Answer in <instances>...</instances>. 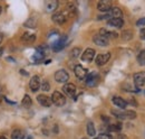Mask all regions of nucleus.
<instances>
[{
    "label": "nucleus",
    "mask_w": 145,
    "mask_h": 139,
    "mask_svg": "<svg viewBox=\"0 0 145 139\" xmlns=\"http://www.w3.org/2000/svg\"><path fill=\"white\" fill-rule=\"evenodd\" d=\"M27 137L21 130H14L11 134V139H26Z\"/></svg>",
    "instance_id": "obj_24"
},
{
    "label": "nucleus",
    "mask_w": 145,
    "mask_h": 139,
    "mask_svg": "<svg viewBox=\"0 0 145 139\" xmlns=\"http://www.w3.org/2000/svg\"><path fill=\"white\" fill-rule=\"evenodd\" d=\"M74 73H75V75H76L79 80L86 79V76H87V74H88L87 70L85 69V68H83L82 65H76L75 69H74Z\"/></svg>",
    "instance_id": "obj_11"
},
{
    "label": "nucleus",
    "mask_w": 145,
    "mask_h": 139,
    "mask_svg": "<svg viewBox=\"0 0 145 139\" xmlns=\"http://www.w3.org/2000/svg\"><path fill=\"white\" fill-rule=\"evenodd\" d=\"M55 80L58 83H66L69 80V74L65 70H59L55 73Z\"/></svg>",
    "instance_id": "obj_4"
},
{
    "label": "nucleus",
    "mask_w": 145,
    "mask_h": 139,
    "mask_svg": "<svg viewBox=\"0 0 145 139\" xmlns=\"http://www.w3.org/2000/svg\"><path fill=\"white\" fill-rule=\"evenodd\" d=\"M108 15L110 16V18H122L123 13H122L121 8H118V7H112V9L108 11Z\"/></svg>",
    "instance_id": "obj_21"
},
{
    "label": "nucleus",
    "mask_w": 145,
    "mask_h": 139,
    "mask_svg": "<svg viewBox=\"0 0 145 139\" xmlns=\"http://www.w3.org/2000/svg\"><path fill=\"white\" fill-rule=\"evenodd\" d=\"M134 83L136 87H142L145 85V72H137L134 74Z\"/></svg>",
    "instance_id": "obj_7"
},
{
    "label": "nucleus",
    "mask_w": 145,
    "mask_h": 139,
    "mask_svg": "<svg viewBox=\"0 0 145 139\" xmlns=\"http://www.w3.org/2000/svg\"><path fill=\"white\" fill-rule=\"evenodd\" d=\"M87 134L91 137H94L96 135V129H95V126H94L93 121H88V123H87Z\"/></svg>",
    "instance_id": "obj_23"
},
{
    "label": "nucleus",
    "mask_w": 145,
    "mask_h": 139,
    "mask_svg": "<svg viewBox=\"0 0 145 139\" xmlns=\"http://www.w3.org/2000/svg\"><path fill=\"white\" fill-rule=\"evenodd\" d=\"M83 139H86V138H83Z\"/></svg>",
    "instance_id": "obj_40"
},
{
    "label": "nucleus",
    "mask_w": 145,
    "mask_h": 139,
    "mask_svg": "<svg viewBox=\"0 0 145 139\" xmlns=\"http://www.w3.org/2000/svg\"><path fill=\"white\" fill-rule=\"evenodd\" d=\"M0 14H1V7H0Z\"/></svg>",
    "instance_id": "obj_39"
},
{
    "label": "nucleus",
    "mask_w": 145,
    "mask_h": 139,
    "mask_svg": "<svg viewBox=\"0 0 145 139\" xmlns=\"http://www.w3.org/2000/svg\"><path fill=\"white\" fill-rule=\"evenodd\" d=\"M96 139H113V138H112V136H109L107 134H101Z\"/></svg>",
    "instance_id": "obj_32"
},
{
    "label": "nucleus",
    "mask_w": 145,
    "mask_h": 139,
    "mask_svg": "<svg viewBox=\"0 0 145 139\" xmlns=\"http://www.w3.org/2000/svg\"><path fill=\"white\" fill-rule=\"evenodd\" d=\"M112 115L122 120H133L136 118V112L133 110H113Z\"/></svg>",
    "instance_id": "obj_1"
},
{
    "label": "nucleus",
    "mask_w": 145,
    "mask_h": 139,
    "mask_svg": "<svg viewBox=\"0 0 145 139\" xmlns=\"http://www.w3.org/2000/svg\"><path fill=\"white\" fill-rule=\"evenodd\" d=\"M93 42L97 45V46H101V47H105L109 44V40L104 37V36H101V35H95L93 37Z\"/></svg>",
    "instance_id": "obj_9"
},
{
    "label": "nucleus",
    "mask_w": 145,
    "mask_h": 139,
    "mask_svg": "<svg viewBox=\"0 0 145 139\" xmlns=\"http://www.w3.org/2000/svg\"><path fill=\"white\" fill-rule=\"evenodd\" d=\"M31 99H30V97L29 95H25L24 97V99H22V102H21V104H22V107L24 108H26V109H28V108H30L31 107Z\"/></svg>",
    "instance_id": "obj_25"
},
{
    "label": "nucleus",
    "mask_w": 145,
    "mask_h": 139,
    "mask_svg": "<svg viewBox=\"0 0 145 139\" xmlns=\"http://www.w3.org/2000/svg\"><path fill=\"white\" fill-rule=\"evenodd\" d=\"M45 7H46V11L47 13H53V11H55L58 8V1H56V0L47 1Z\"/></svg>",
    "instance_id": "obj_20"
},
{
    "label": "nucleus",
    "mask_w": 145,
    "mask_h": 139,
    "mask_svg": "<svg viewBox=\"0 0 145 139\" xmlns=\"http://www.w3.org/2000/svg\"><path fill=\"white\" fill-rule=\"evenodd\" d=\"M53 21L55 24H58V25H63L64 23H66V20L68 19V16L66 14V11H59V13H56L53 15Z\"/></svg>",
    "instance_id": "obj_6"
},
{
    "label": "nucleus",
    "mask_w": 145,
    "mask_h": 139,
    "mask_svg": "<svg viewBox=\"0 0 145 139\" xmlns=\"http://www.w3.org/2000/svg\"><path fill=\"white\" fill-rule=\"evenodd\" d=\"M132 37H133V32L132 30H124L122 33V38L124 40H129V39H132Z\"/></svg>",
    "instance_id": "obj_29"
},
{
    "label": "nucleus",
    "mask_w": 145,
    "mask_h": 139,
    "mask_svg": "<svg viewBox=\"0 0 145 139\" xmlns=\"http://www.w3.org/2000/svg\"><path fill=\"white\" fill-rule=\"evenodd\" d=\"M29 87H30V90L33 92L38 91V89L40 87V77L37 76V75L33 76L31 80H30V82H29Z\"/></svg>",
    "instance_id": "obj_16"
},
{
    "label": "nucleus",
    "mask_w": 145,
    "mask_h": 139,
    "mask_svg": "<svg viewBox=\"0 0 145 139\" xmlns=\"http://www.w3.org/2000/svg\"><path fill=\"white\" fill-rule=\"evenodd\" d=\"M116 139H126V138H125V136H123V135H118V136L116 137Z\"/></svg>",
    "instance_id": "obj_35"
},
{
    "label": "nucleus",
    "mask_w": 145,
    "mask_h": 139,
    "mask_svg": "<svg viewBox=\"0 0 145 139\" xmlns=\"http://www.w3.org/2000/svg\"><path fill=\"white\" fill-rule=\"evenodd\" d=\"M20 73H21V74H24V75H26V76L28 75V73H27L26 71H24V70H20Z\"/></svg>",
    "instance_id": "obj_36"
},
{
    "label": "nucleus",
    "mask_w": 145,
    "mask_h": 139,
    "mask_svg": "<svg viewBox=\"0 0 145 139\" xmlns=\"http://www.w3.org/2000/svg\"><path fill=\"white\" fill-rule=\"evenodd\" d=\"M136 26H145V17L138 19L136 21Z\"/></svg>",
    "instance_id": "obj_33"
},
{
    "label": "nucleus",
    "mask_w": 145,
    "mask_h": 139,
    "mask_svg": "<svg viewBox=\"0 0 145 139\" xmlns=\"http://www.w3.org/2000/svg\"><path fill=\"white\" fill-rule=\"evenodd\" d=\"M109 58H110V53L99 54V55L96 56V58H95V63H96V65L102 66V65H105V64L108 62Z\"/></svg>",
    "instance_id": "obj_8"
},
{
    "label": "nucleus",
    "mask_w": 145,
    "mask_h": 139,
    "mask_svg": "<svg viewBox=\"0 0 145 139\" xmlns=\"http://www.w3.org/2000/svg\"><path fill=\"white\" fill-rule=\"evenodd\" d=\"M63 91L64 93L67 95V97H71V98H74L76 95V87L72 84V83H66L64 87H63Z\"/></svg>",
    "instance_id": "obj_10"
},
{
    "label": "nucleus",
    "mask_w": 145,
    "mask_h": 139,
    "mask_svg": "<svg viewBox=\"0 0 145 139\" xmlns=\"http://www.w3.org/2000/svg\"><path fill=\"white\" fill-rule=\"evenodd\" d=\"M44 58H45V52H44V50L42 48H38L36 51V53L34 54V56H33V61L35 63H39Z\"/></svg>",
    "instance_id": "obj_19"
},
{
    "label": "nucleus",
    "mask_w": 145,
    "mask_h": 139,
    "mask_svg": "<svg viewBox=\"0 0 145 139\" xmlns=\"http://www.w3.org/2000/svg\"><path fill=\"white\" fill-rule=\"evenodd\" d=\"M122 129V126L120 123H116V124H110L108 128L109 131H120Z\"/></svg>",
    "instance_id": "obj_30"
},
{
    "label": "nucleus",
    "mask_w": 145,
    "mask_h": 139,
    "mask_svg": "<svg viewBox=\"0 0 145 139\" xmlns=\"http://www.w3.org/2000/svg\"><path fill=\"white\" fill-rule=\"evenodd\" d=\"M66 43H67V36H63L60 38H58L55 43H53V51L54 52H60L61 50L65 48L66 46Z\"/></svg>",
    "instance_id": "obj_5"
},
{
    "label": "nucleus",
    "mask_w": 145,
    "mask_h": 139,
    "mask_svg": "<svg viewBox=\"0 0 145 139\" xmlns=\"http://www.w3.org/2000/svg\"><path fill=\"white\" fill-rule=\"evenodd\" d=\"M40 87H41V90H42V91H49L50 85H49V83H48L47 81H44V82L40 84Z\"/></svg>",
    "instance_id": "obj_31"
},
{
    "label": "nucleus",
    "mask_w": 145,
    "mask_h": 139,
    "mask_svg": "<svg viewBox=\"0 0 145 139\" xmlns=\"http://www.w3.org/2000/svg\"><path fill=\"white\" fill-rule=\"evenodd\" d=\"M0 139H7L6 137H0Z\"/></svg>",
    "instance_id": "obj_38"
},
{
    "label": "nucleus",
    "mask_w": 145,
    "mask_h": 139,
    "mask_svg": "<svg viewBox=\"0 0 145 139\" xmlns=\"http://www.w3.org/2000/svg\"><path fill=\"white\" fill-rule=\"evenodd\" d=\"M112 102L115 104L116 107H118L120 109H125L127 107V101L124 100L123 98H121V97H114L112 99Z\"/></svg>",
    "instance_id": "obj_17"
},
{
    "label": "nucleus",
    "mask_w": 145,
    "mask_h": 139,
    "mask_svg": "<svg viewBox=\"0 0 145 139\" xmlns=\"http://www.w3.org/2000/svg\"><path fill=\"white\" fill-rule=\"evenodd\" d=\"M24 25H25V27H28V28H35L37 26V19L36 18H29Z\"/></svg>",
    "instance_id": "obj_26"
},
{
    "label": "nucleus",
    "mask_w": 145,
    "mask_h": 139,
    "mask_svg": "<svg viewBox=\"0 0 145 139\" xmlns=\"http://www.w3.org/2000/svg\"><path fill=\"white\" fill-rule=\"evenodd\" d=\"M1 42H2V36L0 35V43H1Z\"/></svg>",
    "instance_id": "obj_37"
},
{
    "label": "nucleus",
    "mask_w": 145,
    "mask_h": 139,
    "mask_svg": "<svg viewBox=\"0 0 145 139\" xmlns=\"http://www.w3.org/2000/svg\"><path fill=\"white\" fill-rule=\"evenodd\" d=\"M107 25L113 28H122L124 25V21L122 18H112L107 21Z\"/></svg>",
    "instance_id": "obj_15"
},
{
    "label": "nucleus",
    "mask_w": 145,
    "mask_h": 139,
    "mask_svg": "<svg viewBox=\"0 0 145 139\" xmlns=\"http://www.w3.org/2000/svg\"><path fill=\"white\" fill-rule=\"evenodd\" d=\"M137 62L142 66L145 65V51H142V52L138 53V55H137Z\"/></svg>",
    "instance_id": "obj_27"
},
{
    "label": "nucleus",
    "mask_w": 145,
    "mask_h": 139,
    "mask_svg": "<svg viewBox=\"0 0 145 139\" xmlns=\"http://www.w3.org/2000/svg\"><path fill=\"white\" fill-rule=\"evenodd\" d=\"M99 81H101V77L97 72H91L89 74H87V76H86V85L87 87H97Z\"/></svg>",
    "instance_id": "obj_2"
},
{
    "label": "nucleus",
    "mask_w": 145,
    "mask_h": 139,
    "mask_svg": "<svg viewBox=\"0 0 145 139\" xmlns=\"http://www.w3.org/2000/svg\"><path fill=\"white\" fill-rule=\"evenodd\" d=\"M95 139H96V138H95Z\"/></svg>",
    "instance_id": "obj_41"
},
{
    "label": "nucleus",
    "mask_w": 145,
    "mask_h": 139,
    "mask_svg": "<svg viewBox=\"0 0 145 139\" xmlns=\"http://www.w3.org/2000/svg\"><path fill=\"white\" fill-rule=\"evenodd\" d=\"M79 55H80V48H79V47H75V48H72V51H71V53H69L71 58H77Z\"/></svg>",
    "instance_id": "obj_28"
},
{
    "label": "nucleus",
    "mask_w": 145,
    "mask_h": 139,
    "mask_svg": "<svg viewBox=\"0 0 145 139\" xmlns=\"http://www.w3.org/2000/svg\"><path fill=\"white\" fill-rule=\"evenodd\" d=\"M52 101L57 107H63L64 104L66 103V98H65V95L63 93H60L58 91H55L53 93V95H52Z\"/></svg>",
    "instance_id": "obj_3"
},
{
    "label": "nucleus",
    "mask_w": 145,
    "mask_h": 139,
    "mask_svg": "<svg viewBox=\"0 0 145 139\" xmlns=\"http://www.w3.org/2000/svg\"><path fill=\"white\" fill-rule=\"evenodd\" d=\"M36 40V35L31 34V33H25L21 36V42L27 43V44H31Z\"/></svg>",
    "instance_id": "obj_18"
},
{
    "label": "nucleus",
    "mask_w": 145,
    "mask_h": 139,
    "mask_svg": "<svg viewBox=\"0 0 145 139\" xmlns=\"http://www.w3.org/2000/svg\"><path fill=\"white\" fill-rule=\"evenodd\" d=\"M37 101H38V103L41 104L42 107H50L52 103H53L52 98H49V97H47L45 94H39L37 97Z\"/></svg>",
    "instance_id": "obj_14"
},
{
    "label": "nucleus",
    "mask_w": 145,
    "mask_h": 139,
    "mask_svg": "<svg viewBox=\"0 0 145 139\" xmlns=\"http://www.w3.org/2000/svg\"><path fill=\"white\" fill-rule=\"evenodd\" d=\"M140 37L141 39H145V28H142L141 32H140Z\"/></svg>",
    "instance_id": "obj_34"
},
{
    "label": "nucleus",
    "mask_w": 145,
    "mask_h": 139,
    "mask_svg": "<svg viewBox=\"0 0 145 139\" xmlns=\"http://www.w3.org/2000/svg\"><path fill=\"white\" fill-rule=\"evenodd\" d=\"M94 57H95V51L93 48H87L85 52L83 53V55H82V61L91 63V61L94 60Z\"/></svg>",
    "instance_id": "obj_13"
},
{
    "label": "nucleus",
    "mask_w": 145,
    "mask_h": 139,
    "mask_svg": "<svg viewBox=\"0 0 145 139\" xmlns=\"http://www.w3.org/2000/svg\"><path fill=\"white\" fill-rule=\"evenodd\" d=\"M99 35L106 37L107 39H108V38H116V37L118 36L115 32H110V30H107V29H105V28H102V29L99 30Z\"/></svg>",
    "instance_id": "obj_22"
},
{
    "label": "nucleus",
    "mask_w": 145,
    "mask_h": 139,
    "mask_svg": "<svg viewBox=\"0 0 145 139\" xmlns=\"http://www.w3.org/2000/svg\"><path fill=\"white\" fill-rule=\"evenodd\" d=\"M97 9L102 13H108L112 9V2L108 0H102L97 3Z\"/></svg>",
    "instance_id": "obj_12"
}]
</instances>
